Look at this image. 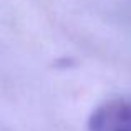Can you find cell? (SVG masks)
<instances>
[{"mask_svg": "<svg viewBox=\"0 0 131 131\" xmlns=\"http://www.w3.org/2000/svg\"><path fill=\"white\" fill-rule=\"evenodd\" d=\"M88 131H131V103L106 101L90 115Z\"/></svg>", "mask_w": 131, "mask_h": 131, "instance_id": "cell-1", "label": "cell"}]
</instances>
